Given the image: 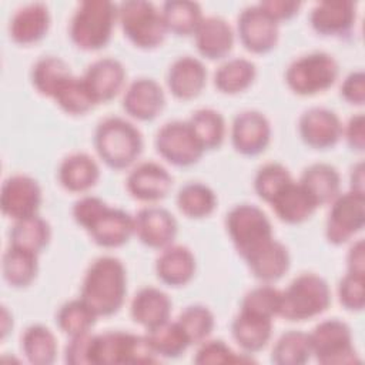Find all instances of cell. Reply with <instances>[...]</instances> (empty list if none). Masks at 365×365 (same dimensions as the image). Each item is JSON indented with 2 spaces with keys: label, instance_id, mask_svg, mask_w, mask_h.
I'll use <instances>...</instances> for the list:
<instances>
[{
  "label": "cell",
  "instance_id": "obj_1",
  "mask_svg": "<svg viewBox=\"0 0 365 365\" xmlns=\"http://www.w3.org/2000/svg\"><path fill=\"white\" fill-rule=\"evenodd\" d=\"M127 295V272L123 262L111 255L96 258L81 281L80 298L98 315L117 314Z\"/></svg>",
  "mask_w": 365,
  "mask_h": 365
},
{
  "label": "cell",
  "instance_id": "obj_2",
  "mask_svg": "<svg viewBox=\"0 0 365 365\" xmlns=\"http://www.w3.org/2000/svg\"><path fill=\"white\" fill-rule=\"evenodd\" d=\"M93 144L107 167L125 170L140 158L144 140L131 121L123 117H107L97 124Z\"/></svg>",
  "mask_w": 365,
  "mask_h": 365
},
{
  "label": "cell",
  "instance_id": "obj_3",
  "mask_svg": "<svg viewBox=\"0 0 365 365\" xmlns=\"http://www.w3.org/2000/svg\"><path fill=\"white\" fill-rule=\"evenodd\" d=\"M115 23V3L108 0H86L73 13L68 34L80 50L97 51L110 43Z\"/></svg>",
  "mask_w": 365,
  "mask_h": 365
},
{
  "label": "cell",
  "instance_id": "obj_4",
  "mask_svg": "<svg viewBox=\"0 0 365 365\" xmlns=\"http://www.w3.org/2000/svg\"><path fill=\"white\" fill-rule=\"evenodd\" d=\"M331 304L328 282L318 274L302 272L281 291L278 317L301 322L321 315Z\"/></svg>",
  "mask_w": 365,
  "mask_h": 365
},
{
  "label": "cell",
  "instance_id": "obj_5",
  "mask_svg": "<svg viewBox=\"0 0 365 365\" xmlns=\"http://www.w3.org/2000/svg\"><path fill=\"white\" fill-rule=\"evenodd\" d=\"M117 23L128 41L143 50L161 46L168 33L161 7L147 0H125L117 4Z\"/></svg>",
  "mask_w": 365,
  "mask_h": 365
},
{
  "label": "cell",
  "instance_id": "obj_6",
  "mask_svg": "<svg viewBox=\"0 0 365 365\" xmlns=\"http://www.w3.org/2000/svg\"><path fill=\"white\" fill-rule=\"evenodd\" d=\"M227 234L245 261L254 252L274 240L272 224L267 214L254 204H237L225 215Z\"/></svg>",
  "mask_w": 365,
  "mask_h": 365
},
{
  "label": "cell",
  "instance_id": "obj_7",
  "mask_svg": "<svg viewBox=\"0 0 365 365\" xmlns=\"http://www.w3.org/2000/svg\"><path fill=\"white\" fill-rule=\"evenodd\" d=\"M157 361L158 356L151 349L145 334L107 331L93 335L91 365L153 364Z\"/></svg>",
  "mask_w": 365,
  "mask_h": 365
},
{
  "label": "cell",
  "instance_id": "obj_8",
  "mask_svg": "<svg viewBox=\"0 0 365 365\" xmlns=\"http://www.w3.org/2000/svg\"><path fill=\"white\" fill-rule=\"evenodd\" d=\"M339 76L338 61L327 51H311L292 60L285 70L288 88L302 97L331 88Z\"/></svg>",
  "mask_w": 365,
  "mask_h": 365
},
{
  "label": "cell",
  "instance_id": "obj_9",
  "mask_svg": "<svg viewBox=\"0 0 365 365\" xmlns=\"http://www.w3.org/2000/svg\"><path fill=\"white\" fill-rule=\"evenodd\" d=\"M309 335L312 356L324 365H342L359 362L354 348L352 331L346 322L331 318L314 327Z\"/></svg>",
  "mask_w": 365,
  "mask_h": 365
},
{
  "label": "cell",
  "instance_id": "obj_10",
  "mask_svg": "<svg viewBox=\"0 0 365 365\" xmlns=\"http://www.w3.org/2000/svg\"><path fill=\"white\" fill-rule=\"evenodd\" d=\"M365 225V194L351 191L339 192L331 202L325 238L332 245H342L352 240Z\"/></svg>",
  "mask_w": 365,
  "mask_h": 365
},
{
  "label": "cell",
  "instance_id": "obj_11",
  "mask_svg": "<svg viewBox=\"0 0 365 365\" xmlns=\"http://www.w3.org/2000/svg\"><path fill=\"white\" fill-rule=\"evenodd\" d=\"M154 145L157 153L175 167H190L198 163L205 153L190 124L181 120L163 124L155 134Z\"/></svg>",
  "mask_w": 365,
  "mask_h": 365
},
{
  "label": "cell",
  "instance_id": "obj_12",
  "mask_svg": "<svg viewBox=\"0 0 365 365\" xmlns=\"http://www.w3.org/2000/svg\"><path fill=\"white\" fill-rule=\"evenodd\" d=\"M43 202V191L36 178L27 174H13L1 184L0 208L13 221L38 214Z\"/></svg>",
  "mask_w": 365,
  "mask_h": 365
},
{
  "label": "cell",
  "instance_id": "obj_13",
  "mask_svg": "<svg viewBox=\"0 0 365 365\" xmlns=\"http://www.w3.org/2000/svg\"><path fill=\"white\" fill-rule=\"evenodd\" d=\"M237 34L244 48L254 54H265L278 43L279 24L257 3L240 11L237 17Z\"/></svg>",
  "mask_w": 365,
  "mask_h": 365
},
{
  "label": "cell",
  "instance_id": "obj_14",
  "mask_svg": "<svg viewBox=\"0 0 365 365\" xmlns=\"http://www.w3.org/2000/svg\"><path fill=\"white\" fill-rule=\"evenodd\" d=\"M83 230L94 244L103 248H117L134 235V215L106 202Z\"/></svg>",
  "mask_w": 365,
  "mask_h": 365
},
{
  "label": "cell",
  "instance_id": "obj_15",
  "mask_svg": "<svg viewBox=\"0 0 365 365\" xmlns=\"http://www.w3.org/2000/svg\"><path fill=\"white\" fill-rule=\"evenodd\" d=\"M230 135L237 153L254 157L264 153L269 145L272 128L269 120L261 111L244 110L234 117Z\"/></svg>",
  "mask_w": 365,
  "mask_h": 365
},
{
  "label": "cell",
  "instance_id": "obj_16",
  "mask_svg": "<svg viewBox=\"0 0 365 365\" xmlns=\"http://www.w3.org/2000/svg\"><path fill=\"white\" fill-rule=\"evenodd\" d=\"M177 232V220L163 207L147 205L134 215V235L148 248L161 251L173 245Z\"/></svg>",
  "mask_w": 365,
  "mask_h": 365
},
{
  "label": "cell",
  "instance_id": "obj_17",
  "mask_svg": "<svg viewBox=\"0 0 365 365\" xmlns=\"http://www.w3.org/2000/svg\"><path fill=\"white\" fill-rule=\"evenodd\" d=\"M342 123L335 111L325 107H311L298 120L301 140L311 148L327 150L342 137Z\"/></svg>",
  "mask_w": 365,
  "mask_h": 365
},
{
  "label": "cell",
  "instance_id": "obj_18",
  "mask_svg": "<svg viewBox=\"0 0 365 365\" xmlns=\"http://www.w3.org/2000/svg\"><path fill=\"white\" fill-rule=\"evenodd\" d=\"M130 195L144 202L165 198L173 188V175L165 167L154 161H144L133 167L125 180Z\"/></svg>",
  "mask_w": 365,
  "mask_h": 365
},
{
  "label": "cell",
  "instance_id": "obj_19",
  "mask_svg": "<svg viewBox=\"0 0 365 365\" xmlns=\"http://www.w3.org/2000/svg\"><path fill=\"white\" fill-rule=\"evenodd\" d=\"M164 106V91L154 78H135L124 90L123 108L134 120L151 121L163 111Z\"/></svg>",
  "mask_w": 365,
  "mask_h": 365
},
{
  "label": "cell",
  "instance_id": "obj_20",
  "mask_svg": "<svg viewBox=\"0 0 365 365\" xmlns=\"http://www.w3.org/2000/svg\"><path fill=\"white\" fill-rule=\"evenodd\" d=\"M356 20V4L351 0H328L317 3L309 11L312 30L325 37L348 34Z\"/></svg>",
  "mask_w": 365,
  "mask_h": 365
},
{
  "label": "cell",
  "instance_id": "obj_21",
  "mask_svg": "<svg viewBox=\"0 0 365 365\" xmlns=\"http://www.w3.org/2000/svg\"><path fill=\"white\" fill-rule=\"evenodd\" d=\"M125 68L114 57L94 60L81 76L97 104L113 100L125 84Z\"/></svg>",
  "mask_w": 365,
  "mask_h": 365
},
{
  "label": "cell",
  "instance_id": "obj_22",
  "mask_svg": "<svg viewBox=\"0 0 365 365\" xmlns=\"http://www.w3.org/2000/svg\"><path fill=\"white\" fill-rule=\"evenodd\" d=\"M50 23V10L46 3H29L17 9L11 16L9 23V34L16 44H34L46 37Z\"/></svg>",
  "mask_w": 365,
  "mask_h": 365
},
{
  "label": "cell",
  "instance_id": "obj_23",
  "mask_svg": "<svg viewBox=\"0 0 365 365\" xmlns=\"http://www.w3.org/2000/svg\"><path fill=\"white\" fill-rule=\"evenodd\" d=\"M167 87L178 100H192L201 94L207 83V68L192 56L175 58L167 70Z\"/></svg>",
  "mask_w": 365,
  "mask_h": 365
},
{
  "label": "cell",
  "instance_id": "obj_24",
  "mask_svg": "<svg viewBox=\"0 0 365 365\" xmlns=\"http://www.w3.org/2000/svg\"><path fill=\"white\" fill-rule=\"evenodd\" d=\"M198 53L208 60L227 57L232 47L235 34L230 23L220 16H207L192 34Z\"/></svg>",
  "mask_w": 365,
  "mask_h": 365
},
{
  "label": "cell",
  "instance_id": "obj_25",
  "mask_svg": "<svg viewBox=\"0 0 365 365\" xmlns=\"http://www.w3.org/2000/svg\"><path fill=\"white\" fill-rule=\"evenodd\" d=\"M171 308L173 302L167 292L157 287H143L131 299L130 315L135 324L150 331L170 319Z\"/></svg>",
  "mask_w": 365,
  "mask_h": 365
},
{
  "label": "cell",
  "instance_id": "obj_26",
  "mask_svg": "<svg viewBox=\"0 0 365 365\" xmlns=\"http://www.w3.org/2000/svg\"><path fill=\"white\" fill-rule=\"evenodd\" d=\"M197 262L192 251L185 245L173 244L161 250L155 259V274L168 287H184L195 274Z\"/></svg>",
  "mask_w": 365,
  "mask_h": 365
},
{
  "label": "cell",
  "instance_id": "obj_27",
  "mask_svg": "<svg viewBox=\"0 0 365 365\" xmlns=\"http://www.w3.org/2000/svg\"><path fill=\"white\" fill-rule=\"evenodd\" d=\"M274 319L240 309L231 322V334L244 354L264 349L272 336Z\"/></svg>",
  "mask_w": 365,
  "mask_h": 365
},
{
  "label": "cell",
  "instance_id": "obj_28",
  "mask_svg": "<svg viewBox=\"0 0 365 365\" xmlns=\"http://www.w3.org/2000/svg\"><path fill=\"white\" fill-rule=\"evenodd\" d=\"M57 177L64 190L81 194L97 184L100 178V167L87 153H71L61 160Z\"/></svg>",
  "mask_w": 365,
  "mask_h": 365
},
{
  "label": "cell",
  "instance_id": "obj_29",
  "mask_svg": "<svg viewBox=\"0 0 365 365\" xmlns=\"http://www.w3.org/2000/svg\"><path fill=\"white\" fill-rule=\"evenodd\" d=\"M245 262L254 278L262 284H272L288 272L291 267V255L288 248L274 238L248 257Z\"/></svg>",
  "mask_w": 365,
  "mask_h": 365
},
{
  "label": "cell",
  "instance_id": "obj_30",
  "mask_svg": "<svg viewBox=\"0 0 365 365\" xmlns=\"http://www.w3.org/2000/svg\"><path fill=\"white\" fill-rule=\"evenodd\" d=\"M269 205L282 222L291 225L305 222L318 208V205L297 180L287 184L272 198Z\"/></svg>",
  "mask_w": 365,
  "mask_h": 365
},
{
  "label": "cell",
  "instance_id": "obj_31",
  "mask_svg": "<svg viewBox=\"0 0 365 365\" xmlns=\"http://www.w3.org/2000/svg\"><path fill=\"white\" fill-rule=\"evenodd\" d=\"M298 182L318 207L331 204L341 192L339 171L328 163H314L308 165L304 168Z\"/></svg>",
  "mask_w": 365,
  "mask_h": 365
},
{
  "label": "cell",
  "instance_id": "obj_32",
  "mask_svg": "<svg viewBox=\"0 0 365 365\" xmlns=\"http://www.w3.org/2000/svg\"><path fill=\"white\" fill-rule=\"evenodd\" d=\"M1 272L10 287L26 288L38 274V254L9 244L1 259Z\"/></svg>",
  "mask_w": 365,
  "mask_h": 365
},
{
  "label": "cell",
  "instance_id": "obj_33",
  "mask_svg": "<svg viewBox=\"0 0 365 365\" xmlns=\"http://www.w3.org/2000/svg\"><path fill=\"white\" fill-rule=\"evenodd\" d=\"M257 77L255 64L244 57L224 61L214 73V86L224 94H238L252 86Z\"/></svg>",
  "mask_w": 365,
  "mask_h": 365
},
{
  "label": "cell",
  "instance_id": "obj_34",
  "mask_svg": "<svg viewBox=\"0 0 365 365\" xmlns=\"http://www.w3.org/2000/svg\"><path fill=\"white\" fill-rule=\"evenodd\" d=\"M21 351L33 365H50L57 356V339L50 328L33 324L21 335Z\"/></svg>",
  "mask_w": 365,
  "mask_h": 365
},
{
  "label": "cell",
  "instance_id": "obj_35",
  "mask_svg": "<svg viewBox=\"0 0 365 365\" xmlns=\"http://www.w3.org/2000/svg\"><path fill=\"white\" fill-rule=\"evenodd\" d=\"M161 13L168 33L175 36H192L204 19L200 3L191 0L164 1Z\"/></svg>",
  "mask_w": 365,
  "mask_h": 365
},
{
  "label": "cell",
  "instance_id": "obj_36",
  "mask_svg": "<svg viewBox=\"0 0 365 365\" xmlns=\"http://www.w3.org/2000/svg\"><path fill=\"white\" fill-rule=\"evenodd\" d=\"M145 336L151 349L158 358L175 359L181 356L188 349V346H191L190 339L187 338L177 319H168L167 322L145 331Z\"/></svg>",
  "mask_w": 365,
  "mask_h": 365
},
{
  "label": "cell",
  "instance_id": "obj_37",
  "mask_svg": "<svg viewBox=\"0 0 365 365\" xmlns=\"http://www.w3.org/2000/svg\"><path fill=\"white\" fill-rule=\"evenodd\" d=\"M73 74L67 61L58 56L38 58L30 71V80L37 93L51 98L60 84Z\"/></svg>",
  "mask_w": 365,
  "mask_h": 365
},
{
  "label": "cell",
  "instance_id": "obj_38",
  "mask_svg": "<svg viewBox=\"0 0 365 365\" xmlns=\"http://www.w3.org/2000/svg\"><path fill=\"white\" fill-rule=\"evenodd\" d=\"M175 202L181 214L187 218L201 220L214 212L217 207V195L207 184L191 181L178 190Z\"/></svg>",
  "mask_w": 365,
  "mask_h": 365
},
{
  "label": "cell",
  "instance_id": "obj_39",
  "mask_svg": "<svg viewBox=\"0 0 365 365\" xmlns=\"http://www.w3.org/2000/svg\"><path fill=\"white\" fill-rule=\"evenodd\" d=\"M195 138L205 151L220 148L225 140L227 125L222 114L214 108H198L187 120Z\"/></svg>",
  "mask_w": 365,
  "mask_h": 365
},
{
  "label": "cell",
  "instance_id": "obj_40",
  "mask_svg": "<svg viewBox=\"0 0 365 365\" xmlns=\"http://www.w3.org/2000/svg\"><path fill=\"white\" fill-rule=\"evenodd\" d=\"M51 240L50 224L37 215L14 221L10 230V244L33 251L40 255L43 250L47 248Z\"/></svg>",
  "mask_w": 365,
  "mask_h": 365
},
{
  "label": "cell",
  "instance_id": "obj_41",
  "mask_svg": "<svg viewBox=\"0 0 365 365\" xmlns=\"http://www.w3.org/2000/svg\"><path fill=\"white\" fill-rule=\"evenodd\" d=\"M51 100L70 115H83L97 106L83 77L76 74H71L60 84Z\"/></svg>",
  "mask_w": 365,
  "mask_h": 365
},
{
  "label": "cell",
  "instance_id": "obj_42",
  "mask_svg": "<svg viewBox=\"0 0 365 365\" xmlns=\"http://www.w3.org/2000/svg\"><path fill=\"white\" fill-rule=\"evenodd\" d=\"M97 318L98 315L80 297L64 302L56 314L57 327L70 338L91 332Z\"/></svg>",
  "mask_w": 365,
  "mask_h": 365
},
{
  "label": "cell",
  "instance_id": "obj_43",
  "mask_svg": "<svg viewBox=\"0 0 365 365\" xmlns=\"http://www.w3.org/2000/svg\"><path fill=\"white\" fill-rule=\"evenodd\" d=\"M312 356L309 335L302 331L289 329L274 344L271 361L277 365H302Z\"/></svg>",
  "mask_w": 365,
  "mask_h": 365
},
{
  "label": "cell",
  "instance_id": "obj_44",
  "mask_svg": "<svg viewBox=\"0 0 365 365\" xmlns=\"http://www.w3.org/2000/svg\"><path fill=\"white\" fill-rule=\"evenodd\" d=\"M177 322L181 325L191 345H200L201 342L208 339L215 327V318L212 311L201 304H192L185 307L180 312Z\"/></svg>",
  "mask_w": 365,
  "mask_h": 365
},
{
  "label": "cell",
  "instance_id": "obj_45",
  "mask_svg": "<svg viewBox=\"0 0 365 365\" xmlns=\"http://www.w3.org/2000/svg\"><path fill=\"white\" fill-rule=\"evenodd\" d=\"M292 180L289 170L284 164L267 163L258 168L254 177V190L261 200L269 204L272 198Z\"/></svg>",
  "mask_w": 365,
  "mask_h": 365
},
{
  "label": "cell",
  "instance_id": "obj_46",
  "mask_svg": "<svg viewBox=\"0 0 365 365\" xmlns=\"http://www.w3.org/2000/svg\"><path fill=\"white\" fill-rule=\"evenodd\" d=\"M281 289L271 284H262L250 289L241 299L240 309L274 319L279 312Z\"/></svg>",
  "mask_w": 365,
  "mask_h": 365
},
{
  "label": "cell",
  "instance_id": "obj_47",
  "mask_svg": "<svg viewBox=\"0 0 365 365\" xmlns=\"http://www.w3.org/2000/svg\"><path fill=\"white\" fill-rule=\"evenodd\" d=\"M252 356L248 354L235 352L222 339H205L200 344L194 362L200 365H217V364H242L252 362Z\"/></svg>",
  "mask_w": 365,
  "mask_h": 365
},
{
  "label": "cell",
  "instance_id": "obj_48",
  "mask_svg": "<svg viewBox=\"0 0 365 365\" xmlns=\"http://www.w3.org/2000/svg\"><path fill=\"white\" fill-rule=\"evenodd\" d=\"M338 299L346 311H362L365 305V275L346 272L338 284Z\"/></svg>",
  "mask_w": 365,
  "mask_h": 365
},
{
  "label": "cell",
  "instance_id": "obj_49",
  "mask_svg": "<svg viewBox=\"0 0 365 365\" xmlns=\"http://www.w3.org/2000/svg\"><path fill=\"white\" fill-rule=\"evenodd\" d=\"M91 332L71 336L64 351V361L70 365H91Z\"/></svg>",
  "mask_w": 365,
  "mask_h": 365
},
{
  "label": "cell",
  "instance_id": "obj_50",
  "mask_svg": "<svg viewBox=\"0 0 365 365\" xmlns=\"http://www.w3.org/2000/svg\"><path fill=\"white\" fill-rule=\"evenodd\" d=\"M342 98L354 106L365 103V74L362 70L351 71L341 84Z\"/></svg>",
  "mask_w": 365,
  "mask_h": 365
},
{
  "label": "cell",
  "instance_id": "obj_51",
  "mask_svg": "<svg viewBox=\"0 0 365 365\" xmlns=\"http://www.w3.org/2000/svg\"><path fill=\"white\" fill-rule=\"evenodd\" d=\"M258 4L278 24L281 21H287L295 17L302 6L301 1H295V0H265V1H259Z\"/></svg>",
  "mask_w": 365,
  "mask_h": 365
},
{
  "label": "cell",
  "instance_id": "obj_52",
  "mask_svg": "<svg viewBox=\"0 0 365 365\" xmlns=\"http://www.w3.org/2000/svg\"><path fill=\"white\" fill-rule=\"evenodd\" d=\"M342 137L346 144L354 150L362 153L365 148V117L362 113H356L349 117L346 124L342 127Z\"/></svg>",
  "mask_w": 365,
  "mask_h": 365
},
{
  "label": "cell",
  "instance_id": "obj_53",
  "mask_svg": "<svg viewBox=\"0 0 365 365\" xmlns=\"http://www.w3.org/2000/svg\"><path fill=\"white\" fill-rule=\"evenodd\" d=\"M346 272L365 275V244L364 240H356L349 247L346 254Z\"/></svg>",
  "mask_w": 365,
  "mask_h": 365
},
{
  "label": "cell",
  "instance_id": "obj_54",
  "mask_svg": "<svg viewBox=\"0 0 365 365\" xmlns=\"http://www.w3.org/2000/svg\"><path fill=\"white\" fill-rule=\"evenodd\" d=\"M364 180H365L364 178V163L358 161L356 164L352 165L351 173H349V190L365 194Z\"/></svg>",
  "mask_w": 365,
  "mask_h": 365
},
{
  "label": "cell",
  "instance_id": "obj_55",
  "mask_svg": "<svg viewBox=\"0 0 365 365\" xmlns=\"http://www.w3.org/2000/svg\"><path fill=\"white\" fill-rule=\"evenodd\" d=\"M0 327H1V339H4L13 329V315L9 312L7 307H1V314H0Z\"/></svg>",
  "mask_w": 365,
  "mask_h": 365
}]
</instances>
